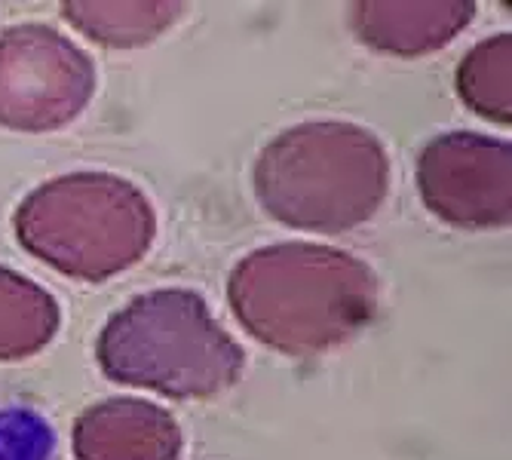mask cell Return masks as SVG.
Wrapping results in <instances>:
<instances>
[{
  "label": "cell",
  "instance_id": "1",
  "mask_svg": "<svg viewBox=\"0 0 512 460\" xmlns=\"http://www.w3.org/2000/svg\"><path fill=\"white\" fill-rule=\"evenodd\" d=\"M227 301L261 344L313 356L356 338L378 313L381 286L365 261L319 243H279L246 255Z\"/></svg>",
  "mask_w": 512,
  "mask_h": 460
},
{
  "label": "cell",
  "instance_id": "2",
  "mask_svg": "<svg viewBox=\"0 0 512 460\" xmlns=\"http://www.w3.org/2000/svg\"><path fill=\"white\" fill-rule=\"evenodd\" d=\"M255 194L270 218L307 234H344L381 209L390 160L378 135L344 120L279 132L255 163Z\"/></svg>",
  "mask_w": 512,
  "mask_h": 460
},
{
  "label": "cell",
  "instance_id": "3",
  "mask_svg": "<svg viewBox=\"0 0 512 460\" xmlns=\"http://www.w3.org/2000/svg\"><path fill=\"white\" fill-rule=\"evenodd\" d=\"M102 372L172 399L224 393L243 375V347L191 289H157L108 319L96 347Z\"/></svg>",
  "mask_w": 512,
  "mask_h": 460
},
{
  "label": "cell",
  "instance_id": "4",
  "mask_svg": "<svg viewBox=\"0 0 512 460\" xmlns=\"http://www.w3.org/2000/svg\"><path fill=\"white\" fill-rule=\"evenodd\" d=\"M157 215L132 181L71 172L31 191L16 209L19 243L53 270L102 283L145 258Z\"/></svg>",
  "mask_w": 512,
  "mask_h": 460
},
{
  "label": "cell",
  "instance_id": "5",
  "mask_svg": "<svg viewBox=\"0 0 512 460\" xmlns=\"http://www.w3.org/2000/svg\"><path fill=\"white\" fill-rule=\"evenodd\" d=\"M96 68L65 34L46 25H16L0 34V126L53 132L92 99Z\"/></svg>",
  "mask_w": 512,
  "mask_h": 460
},
{
  "label": "cell",
  "instance_id": "6",
  "mask_svg": "<svg viewBox=\"0 0 512 460\" xmlns=\"http://www.w3.org/2000/svg\"><path fill=\"white\" fill-rule=\"evenodd\" d=\"M417 188L445 224L488 230L512 218V148L479 132H448L421 151Z\"/></svg>",
  "mask_w": 512,
  "mask_h": 460
},
{
  "label": "cell",
  "instance_id": "7",
  "mask_svg": "<svg viewBox=\"0 0 512 460\" xmlns=\"http://www.w3.org/2000/svg\"><path fill=\"white\" fill-rule=\"evenodd\" d=\"M181 445L172 414L132 396L92 405L74 424L77 460H178Z\"/></svg>",
  "mask_w": 512,
  "mask_h": 460
},
{
  "label": "cell",
  "instance_id": "8",
  "mask_svg": "<svg viewBox=\"0 0 512 460\" xmlns=\"http://www.w3.org/2000/svg\"><path fill=\"white\" fill-rule=\"evenodd\" d=\"M356 37L378 53L427 56L448 46L476 16L470 0H368L350 7Z\"/></svg>",
  "mask_w": 512,
  "mask_h": 460
},
{
  "label": "cell",
  "instance_id": "9",
  "mask_svg": "<svg viewBox=\"0 0 512 460\" xmlns=\"http://www.w3.org/2000/svg\"><path fill=\"white\" fill-rule=\"evenodd\" d=\"M181 13L184 4L175 0H71L62 7V16L83 37L114 50L151 43Z\"/></svg>",
  "mask_w": 512,
  "mask_h": 460
},
{
  "label": "cell",
  "instance_id": "10",
  "mask_svg": "<svg viewBox=\"0 0 512 460\" xmlns=\"http://www.w3.org/2000/svg\"><path fill=\"white\" fill-rule=\"evenodd\" d=\"M62 310L28 276L0 267V362L40 353L59 332Z\"/></svg>",
  "mask_w": 512,
  "mask_h": 460
},
{
  "label": "cell",
  "instance_id": "11",
  "mask_svg": "<svg viewBox=\"0 0 512 460\" xmlns=\"http://www.w3.org/2000/svg\"><path fill=\"white\" fill-rule=\"evenodd\" d=\"M512 37L497 34L476 43L457 68V92L476 114L509 123L512 120Z\"/></svg>",
  "mask_w": 512,
  "mask_h": 460
}]
</instances>
